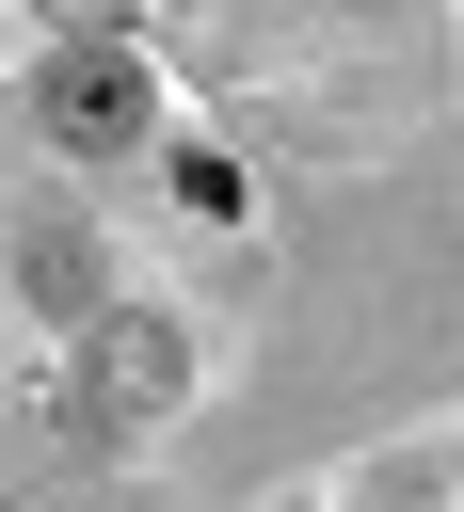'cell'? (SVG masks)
<instances>
[{
    "mask_svg": "<svg viewBox=\"0 0 464 512\" xmlns=\"http://www.w3.org/2000/svg\"><path fill=\"white\" fill-rule=\"evenodd\" d=\"M144 112H160V96H144V48H128V32H64V48L32 64V128H48L64 160H128Z\"/></svg>",
    "mask_w": 464,
    "mask_h": 512,
    "instance_id": "cell-1",
    "label": "cell"
},
{
    "mask_svg": "<svg viewBox=\"0 0 464 512\" xmlns=\"http://www.w3.org/2000/svg\"><path fill=\"white\" fill-rule=\"evenodd\" d=\"M80 352L112 368V400H80V416H160V400L192 384V336H176V320H144V304H96V320H80Z\"/></svg>",
    "mask_w": 464,
    "mask_h": 512,
    "instance_id": "cell-2",
    "label": "cell"
},
{
    "mask_svg": "<svg viewBox=\"0 0 464 512\" xmlns=\"http://www.w3.org/2000/svg\"><path fill=\"white\" fill-rule=\"evenodd\" d=\"M16 272H32V304H48V320H96V272H80V224H64V208H32V224H16Z\"/></svg>",
    "mask_w": 464,
    "mask_h": 512,
    "instance_id": "cell-3",
    "label": "cell"
},
{
    "mask_svg": "<svg viewBox=\"0 0 464 512\" xmlns=\"http://www.w3.org/2000/svg\"><path fill=\"white\" fill-rule=\"evenodd\" d=\"M176 208H192V224H240V160L192 144V160H176Z\"/></svg>",
    "mask_w": 464,
    "mask_h": 512,
    "instance_id": "cell-4",
    "label": "cell"
}]
</instances>
